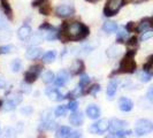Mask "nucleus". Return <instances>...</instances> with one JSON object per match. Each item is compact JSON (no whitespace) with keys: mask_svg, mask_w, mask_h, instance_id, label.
Listing matches in <instances>:
<instances>
[{"mask_svg":"<svg viewBox=\"0 0 153 138\" xmlns=\"http://www.w3.org/2000/svg\"><path fill=\"white\" fill-rule=\"evenodd\" d=\"M65 38L68 40H81L89 35V29L79 22H70L63 27Z\"/></svg>","mask_w":153,"mask_h":138,"instance_id":"nucleus-1","label":"nucleus"},{"mask_svg":"<svg viewBox=\"0 0 153 138\" xmlns=\"http://www.w3.org/2000/svg\"><path fill=\"white\" fill-rule=\"evenodd\" d=\"M135 54L136 51H128L127 54L123 56V59L120 62V67L117 73H123V74H132L136 71L137 65L135 61Z\"/></svg>","mask_w":153,"mask_h":138,"instance_id":"nucleus-2","label":"nucleus"},{"mask_svg":"<svg viewBox=\"0 0 153 138\" xmlns=\"http://www.w3.org/2000/svg\"><path fill=\"white\" fill-rule=\"evenodd\" d=\"M153 124L151 123V121L146 120V119H140L136 122V127H135V132L138 137L145 136L147 135L150 131L152 130Z\"/></svg>","mask_w":153,"mask_h":138,"instance_id":"nucleus-3","label":"nucleus"},{"mask_svg":"<svg viewBox=\"0 0 153 138\" xmlns=\"http://www.w3.org/2000/svg\"><path fill=\"white\" fill-rule=\"evenodd\" d=\"M123 5V0H108L106 6L104 8V14L106 16L115 15Z\"/></svg>","mask_w":153,"mask_h":138,"instance_id":"nucleus-4","label":"nucleus"},{"mask_svg":"<svg viewBox=\"0 0 153 138\" xmlns=\"http://www.w3.org/2000/svg\"><path fill=\"white\" fill-rule=\"evenodd\" d=\"M108 130H109V121H108L107 119H101L100 121H98L94 124H92L91 127H90V131H91L92 134H97V135L105 134Z\"/></svg>","mask_w":153,"mask_h":138,"instance_id":"nucleus-5","label":"nucleus"},{"mask_svg":"<svg viewBox=\"0 0 153 138\" xmlns=\"http://www.w3.org/2000/svg\"><path fill=\"white\" fill-rule=\"evenodd\" d=\"M40 71H42V66L40 65H36V66H31L29 70L25 73V75H24V81L27 82V83H33L36 79H37V77L38 75L40 74Z\"/></svg>","mask_w":153,"mask_h":138,"instance_id":"nucleus-6","label":"nucleus"},{"mask_svg":"<svg viewBox=\"0 0 153 138\" xmlns=\"http://www.w3.org/2000/svg\"><path fill=\"white\" fill-rule=\"evenodd\" d=\"M22 96L21 94H13V96H10L9 98H8L6 101H5V104L2 105V109L4 111H13L14 108L22 101Z\"/></svg>","mask_w":153,"mask_h":138,"instance_id":"nucleus-7","label":"nucleus"},{"mask_svg":"<svg viewBox=\"0 0 153 138\" xmlns=\"http://www.w3.org/2000/svg\"><path fill=\"white\" fill-rule=\"evenodd\" d=\"M127 125H128L127 121L120 120V119H113L109 122V130H111V132H116V131L123 130Z\"/></svg>","mask_w":153,"mask_h":138,"instance_id":"nucleus-8","label":"nucleus"},{"mask_svg":"<svg viewBox=\"0 0 153 138\" xmlns=\"http://www.w3.org/2000/svg\"><path fill=\"white\" fill-rule=\"evenodd\" d=\"M69 81V74L67 70H60L58 73L56 77L54 78V84L55 86H63L67 84V82Z\"/></svg>","mask_w":153,"mask_h":138,"instance_id":"nucleus-9","label":"nucleus"},{"mask_svg":"<svg viewBox=\"0 0 153 138\" xmlns=\"http://www.w3.org/2000/svg\"><path fill=\"white\" fill-rule=\"evenodd\" d=\"M45 92L47 94V97L51 100H53V101H61V100L66 99V96L61 94L56 88H48V89H46Z\"/></svg>","mask_w":153,"mask_h":138,"instance_id":"nucleus-10","label":"nucleus"},{"mask_svg":"<svg viewBox=\"0 0 153 138\" xmlns=\"http://www.w3.org/2000/svg\"><path fill=\"white\" fill-rule=\"evenodd\" d=\"M55 13L60 17H68V16L74 14V8L68 6V5H60L59 7H56Z\"/></svg>","mask_w":153,"mask_h":138,"instance_id":"nucleus-11","label":"nucleus"},{"mask_svg":"<svg viewBox=\"0 0 153 138\" xmlns=\"http://www.w3.org/2000/svg\"><path fill=\"white\" fill-rule=\"evenodd\" d=\"M119 108L122 112H130L134 108V102H132V100L127 97H121L119 100Z\"/></svg>","mask_w":153,"mask_h":138,"instance_id":"nucleus-12","label":"nucleus"},{"mask_svg":"<svg viewBox=\"0 0 153 138\" xmlns=\"http://www.w3.org/2000/svg\"><path fill=\"white\" fill-rule=\"evenodd\" d=\"M42 51H43V50L39 48V47L31 46L30 48L27 50L25 56H27V59H29V60H36V59H38L39 56L42 55Z\"/></svg>","mask_w":153,"mask_h":138,"instance_id":"nucleus-13","label":"nucleus"},{"mask_svg":"<svg viewBox=\"0 0 153 138\" xmlns=\"http://www.w3.org/2000/svg\"><path fill=\"white\" fill-rule=\"evenodd\" d=\"M83 121H84V116L79 112H73L71 115H70V117H69V122L71 123L73 125H75V127L82 125Z\"/></svg>","mask_w":153,"mask_h":138,"instance_id":"nucleus-14","label":"nucleus"},{"mask_svg":"<svg viewBox=\"0 0 153 138\" xmlns=\"http://www.w3.org/2000/svg\"><path fill=\"white\" fill-rule=\"evenodd\" d=\"M83 70H84V62L82 60H75V62L71 66V74L74 76L81 75L83 73Z\"/></svg>","mask_w":153,"mask_h":138,"instance_id":"nucleus-15","label":"nucleus"},{"mask_svg":"<svg viewBox=\"0 0 153 138\" xmlns=\"http://www.w3.org/2000/svg\"><path fill=\"white\" fill-rule=\"evenodd\" d=\"M86 115L92 119V120H96L100 116V109L97 105H90L89 107L86 108Z\"/></svg>","mask_w":153,"mask_h":138,"instance_id":"nucleus-16","label":"nucleus"},{"mask_svg":"<svg viewBox=\"0 0 153 138\" xmlns=\"http://www.w3.org/2000/svg\"><path fill=\"white\" fill-rule=\"evenodd\" d=\"M117 81L116 79H113L109 82V84L107 86V98L109 100L113 99V97L115 96L116 93V90H117Z\"/></svg>","mask_w":153,"mask_h":138,"instance_id":"nucleus-17","label":"nucleus"},{"mask_svg":"<svg viewBox=\"0 0 153 138\" xmlns=\"http://www.w3.org/2000/svg\"><path fill=\"white\" fill-rule=\"evenodd\" d=\"M30 33H31V28L28 27V25H23L17 31V36L20 37V39H22V40L28 38L30 36Z\"/></svg>","mask_w":153,"mask_h":138,"instance_id":"nucleus-18","label":"nucleus"},{"mask_svg":"<svg viewBox=\"0 0 153 138\" xmlns=\"http://www.w3.org/2000/svg\"><path fill=\"white\" fill-rule=\"evenodd\" d=\"M102 30L105 32H107V33H113V32L117 30V25L113 21H106L102 25Z\"/></svg>","mask_w":153,"mask_h":138,"instance_id":"nucleus-19","label":"nucleus"},{"mask_svg":"<svg viewBox=\"0 0 153 138\" xmlns=\"http://www.w3.org/2000/svg\"><path fill=\"white\" fill-rule=\"evenodd\" d=\"M43 40H44V36H43L42 33H35V35H32V36L30 37L29 43H30L31 46H36V45L42 44Z\"/></svg>","mask_w":153,"mask_h":138,"instance_id":"nucleus-20","label":"nucleus"},{"mask_svg":"<svg viewBox=\"0 0 153 138\" xmlns=\"http://www.w3.org/2000/svg\"><path fill=\"white\" fill-rule=\"evenodd\" d=\"M55 56H56L55 51H48V52H46V53L44 54V56H43V62H44L45 65H50V63H52V62L55 60Z\"/></svg>","mask_w":153,"mask_h":138,"instance_id":"nucleus-21","label":"nucleus"},{"mask_svg":"<svg viewBox=\"0 0 153 138\" xmlns=\"http://www.w3.org/2000/svg\"><path fill=\"white\" fill-rule=\"evenodd\" d=\"M152 25V21L150 20V19H145V20H143L142 22L139 23V25H138V31H140V32H145L150 29V27Z\"/></svg>","mask_w":153,"mask_h":138,"instance_id":"nucleus-22","label":"nucleus"},{"mask_svg":"<svg viewBox=\"0 0 153 138\" xmlns=\"http://www.w3.org/2000/svg\"><path fill=\"white\" fill-rule=\"evenodd\" d=\"M44 38H45L46 40H54V39H58L59 38V32L55 30L54 28H52V29L46 31V35L44 36Z\"/></svg>","mask_w":153,"mask_h":138,"instance_id":"nucleus-23","label":"nucleus"},{"mask_svg":"<svg viewBox=\"0 0 153 138\" xmlns=\"http://www.w3.org/2000/svg\"><path fill=\"white\" fill-rule=\"evenodd\" d=\"M39 12L43 14V15H48L50 12H51V7L48 5V1L47 0H44L40 5H39Z\"/></svg>","mask_w":153,"mask_h":138,"instance_id":"nucleus-24","label":"nucleus"},{"mask_svg":"<svg viewBox=\"0 0 153 138\" xmlns=\"http://www.w3.org/2000/svg\"><path fill=\"white\" fill-rule=\"evenodd\" d=\"M120 52H121V48L119 46H111L107 50V56H109V58H116L120 54Z\"/></svg>","mask_w":153,"mask_h":138,"instance_id":"nucleus-25","label":"nucleus"},{"mask_svg":"<svg viewBox=\"0 0 153 138\" xmlns=\"http://www.w3.org/2000/svg\"><path fill=\"white\" fill-rule=\"evenodd\" d=\"M70 128L69 127H60L58 131H56V134H55V136L58 138H65L67 135H68L69 132H70Z\"/></svg>","mask_w":153,"mask_h":138,"instance_id":"nucleus-26","label":"nucleus"},{"mask_svg":"<svg viewBox=\"0 0 153 138\" xmlns=\"http://www.w3.org/2000/svg\"><path fill=\"white\" fill-rule=\"evenodd\" d=\"M42 78H43V82H44V83L48 84V83H52V82H53L55 77H54V74L52 73V71L47 70V71H45V73L43 74Z\"/></svg>","mask_w":153,"mask_h":138,"instance_id":"nucleus-27","label":"nucleus"},{"mask_svg":"<svg viewBox=\"0 0 153 138\" xmlns=\"http://www.w3.org/2000/svg\"><path fill=\"white\" fill-rule=\"evenodd\" d=\"M22 68L23 63L20 59H15L14 61L12 62V70H13V73H19V71L22 70Z\"/></svg>","mask_w":153,"mask_h":138,"instance_id":"nucleus-28","label":"nucleus"},{"mask_svg":"<svg viewBox=\"0 0 153 138\" xmlns=\"http://www.w3.org/2000/svg\"><path fill=\"white\" fill-rule=\"evenodd\" d=\"M0 138H16V131L14 128H7Z\"/></svg>","mask_w":153,"mask_h":138,"instance_id":"nucleus-29","label":"nucleus"},{"mask_svg":"<svg viewBox=\"0 0 153 138\" xmlns=\"http://www.w3.org/2000/svg\"><path fill=\"white\" fill-rule=\"evenodd\" d=\"M90 82H91V78L88 76L86 74H83V75L81 76V79H79V84H78V86H79V88H82V90H83V89H85V86H86V85H89Z\"/></svg>","mask_w":153,"mask_h":138,"instance_id":"nucleus-30","label":"nucleus"},{"mask_svg":"<svg viewBox=\"0 0 153 138\" xmlns=\"http://www.w3.org/2000/svg\"><path fill=\"white\" fill-rule=\"evenodd\" d=\"M67 109H68V107H67V106H65V105L58 106V107L55 108V111H54V114H55V116H58V117H60V116H65L66 113H67Z\"/></svg>","mask_w":153,"mask_h":138,"instance_id":"nucleus-31","label":"nucleus"},{"mask_svg":"<svg viewBox=\"0 0 153 138\" xmlns=\"http://www.w3.org/2000/svg\"><path fill=\"white\" fill-rule=\"evenodd\" d=\"M144 70L150 75H153V55L149 59V61L144 65Z\"/></svg>","mask_w":153,"mask_h":138,"instance_id":"nucleus-32","label":"nucleus"},{"mask_svg":"<svg viewBox=\"0 0 153 138\" xmlns=\"http://www.w3.org/2000/svg\"><path fill=\"white\" fill-rule=\"evenodd\" d=\"M127 36H128V31H126L124 29H120L119 32H117V35H116V39H117V43H122L123 40H126L127 38Z\"/></svg>","mask_w":153,"mask_h":138,"instance_id":"nucleus-33","label":"nucleus"},{"mask_svg":"<svg viewBox=\"0 0 153 138\" xmlns=\"http://www.w3.org/2000/svg\"><path fill=\"white\" fill-rule=\"evenodd\" d=\"M99 91H100V85L99 84H93V85H91V86L89 88V90H88V91H85L83 94L90 93V94H92V96H96Z\"/></svg>","mask_w":153,"mask_h":138,"instance_id":"nucleus-34","label":"nucleus"},{"mask_svg":"<svg viewBox=\"0 0 153 138\" xmlns=\"http://www.w3.org/2000/svg\"><path fill=\"white\" fill-rule=\"evenodd\" d=\"M138 77H139V79H140L142 82L146 83V82H150V81H151L152 75H150L149 73H146L145 70H143L142 73H139V74H138Z\"/></svg>","mask_w":153,"mask_h":138,"instance_id":"nucleus-35","label":"nucleus"},{"mask_svg":"<svg viewBox=\"0 0 153 138\" xmlns=\"http://www.w3.org/2000/svg\"><path fill=\"white\" fill-rule=\"evenodd\" d=\"M14 51H15V47L13 45H6V46H1V47H0V53H2V54L13 53Z\"/></svg>","mask_w":153,"mask_h":138,"instance_id":"nucleus-36","label":"nucleus"},{"mask_svg":"<svg viewBox=\"0 0 153 138\" xmlns=\"http://www.w3.org/2000/svg\"><path fill=\"white\" fill-rule=\"evenodd\" d=\"M127 45H128V47H130L131 48L130 51H135V48L138 46L137 38H136V37H131V38L127 42Z\"/></svg>","mask_w":153,"mask_h":138,"instance_id":"nucleus-37","label":"nucleus"},{"mask_svg":"<svg viewBox=\"0 0 153 138\" xmlns=\"http://www.w3.org/2000/svg\"><path fill=\"white\" fill-rule=\"evenodd\" d=\"M114 134L116 135L117 138H127L131 135V131L130 130H120V131L114 132Z\"/></svg>","mask_w":153,"mask_h":138,"instance_id":"nucleus-38","label":"nucleus"},{"mask_svg":"<svg viewBox=\"0 0 153 138\" xmlns=\"http://www.w3.org/2000/svg\"><path fill=\"white\" fill-rule=\"evenodd\" d=\"M2 8H4V12H5V14L9 17V19H12L13 17V15H12V9H10V7L8 6L7 2H5L4 0H2Z\"/></svg>","mask_w":153,"mask_h":138,"instance_id":"nucleus-39","label":"nucleus"},{"mask_svg":"<svg viewBox=\"0 0 153 138\" xmlns=\"http://www.w3.org/2000/svg\"><path fill=\"white\" fill-rule=\"evenodd\" d=\"M65 138H82V131H79V130L70 131Z\"/></svg>","mask_w":153,"mask_h":138,"instance_id":"nucleus-40","label":"nucleus"},{"mask_svg":"<svg viewBox=\"0 0 153 138\" xmlns=\"http://www.w3.org/2000/svg\"><path fill=\"white\" fill-rule=\"evenodd\" d=\"M67 107H68V109H70L71 112H76L77 108H78V102H77L76 100H70L69 104L67 105Z\"/></svg>","mask_w":153,"mask_h":138,"instance_id":"nucleus-41","label":"nucleus"},{"mask_svg":"<svg viewBox=\"0 0 153 138\" xmlns=\"http://www.w3.org/2000/svg\"><path fill=\"white\" fill-rule=\"evenodd\" d=\"M6 28H7V21L5 19V16L2 15V13L0 12V30L6 29Z\"/></svg>","mask_w":153,"mask_h":138,"instance_id":"nucleus-42","label":"nucleus"},{"mask_svg":"<svg viewBox=\"0 0 153 138\" xmlns=\"http://www.w3.org/2000/svg\"><path fill=\"white\" fill-rule=\"evenodd\" d=\"M21 91H22L23 93H30V91H31L30 84H29V83H27V82L22 83V84H21Z\"/></svg>","mask_w":153,"mask_h":138,"instance_id":"nucleus-43","label":"nucleus"},{"mask_svg":"<svg viewBox=\"0 0 153 138\" xmlns=\"http://www.w3.org/2000/svg\"><path fill=\"white\" fill-rule=\"evenodd\" d=\"M153 37V31H145L143 35H142V37H140V39L143 40V42H145V40H147V39L152 38Z\"/></svg>","mask_w":153,"mask_h":138,"instance_id":"nucleus-44","label":"nucleus"},{"mask_svg":"<svg viewBox=\"0 0 153 138\" xmlns=\"http://www.w3.org/2000/svg\"><path fill=\"white\" fill-rule=\"evenodd\" d=\"M146 96H147V99L150 100V101H153V85H151V86L149 88Z\"/></svg>","mask_w":153,"mask_h":138,"instance_id":"nucleus-45","label":"nucleus"},{"mask_svg":"<svg viewBox=\"0 0 153 138\" xmlns=\"http://www.w3.org/2000/svg\"><path fill=\"white\" fill-rule=\"evenodd\" d=\"M21 112H22L24 115H30L31 113H32V107H31V106H27V107L22 108Z\"/></svg>","mask_w":153,"mask_h":138,"instance_id":"nucleus-46","label":"nucleus"},{"mask_svg":"<svg viewBox=\"0 0 153 138\" xmlns=\"http://www.w3.org/2000/svg\"><path fill=\"white\" fill-rule=\"evenodd\" d=\"M134 29H135V23H134V22H129V23H128V25H127V30H128V32H131V31H134Z\"/></svg>","mask_w":153,"mask_h":138,"instance_id":"nucleus-47","label":"nucleus"},{"mask_svg":"<svg viewBox=\"0 0 153 138\" xmlns=\"http://www.w3.org/2000/svg\"><path fill=\"white\" fill-rule=\"evenodd\" d=\"M40 29H45V30H50V29H52V27L48 24L47 22H45L44 24H42L40 25Z\"/></svg>","mask_w":153,"mask_h":138,"instance_id":"nucleus-48","label":"nucleus"},{"mask_svg":"<svg viewBox=\"0 0 153 138\" xmlns=\"http://www.w3.org/2000/svg\"><path fill=\"white\" fill-rule=\"evenodd\" d=\"M5 86H6V82L2 78H0V89H4Z\"/></svg>","mask_w":153,"mask_h":138,"instance_id":"nucleus-49","label":"nucleus"},{"mask_svg":"<svg viewBox=\"0 0 153 138\" xmlns=\"http://www.w3.org/2000/svg\"><path fill=\"white\" fill-rule=\"evenodd\" d=\"M106 138H117V137H116V135H115L114 132H112V134H111V135H108Z\"/></svg>","mask_w":153,"mask_h":138,"instance_id":"nucleus-50","label":"nucleus"},{"mask_svg":"<svg viewBox=\"0 0 153 138\" xmlns=\"http://www.w3.org/2000/svg\"><path fill=\"white\" fill-rule=\"evenodd\" d=\"M89 1H91V2H97V1H100V0H89Z\"/></svg>","mask_w":153,"mask_h":138,"instance_id":"nucleus-51","label":"nucleus"},{"mask_svg":"<svg viewBox=\"0 0 153 138\" xmlns=\"http://www.w3.org/2000/svg\"><path fill=\"white\" fill-rule=\"evenodd\" d=\"M1 106H2V102H1V100H0V108H1Z\"/></svg>","mask_w":153,"mask_h":138,"instance_id":"nucleus-52","label":"nucleus"},{"mask_svg":"<svg viewBox=\"0 0 153 138\" xmlns=\"http://www.w3.org/2000/svg\"><path fill=\"white\" fill-rule=\"evenodd\" d=\"M151 21H152V27H153V19H152V20H151Z\"/></svg>","mask_w":153,"mask_h":138,"instance_id":"nucleus-53","label":"nucleus"},{"mask_svg":"<svg viewBox=\"0 0 153 138\" xmlns=\"http://www.w3.org/2000/svg\"><path fill=\"white\" fill-rule=\"evenodd\" d=\"M152 129H153V128H152Z\"/></svg>","mask_w":153,"mask_h":138,"instance_id":"nucleus-54","label":"nucleus"}]
</instances>
